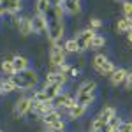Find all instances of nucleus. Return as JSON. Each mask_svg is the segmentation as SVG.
<instances>
[{
  "label": "nucleus",
  "instance_id": "f257e3e1",
  "mask_svg": "<svg viewBox=\"0 0 132 132\" xmlns=\"http://www.w3.org/2000/svg\"><path fill=\"white\" fill-rule=\"evenodd\" d=\"M11 79L16 83L18 90H30V88H34V86L39 83V76H37V72L34 71V69L28 67V69H25V71L11 76Z\"/></svg>",
  "mask_w": 132,
  "mask_h": 132
},
{
  "label": "nucleus",
  "instance_id": "f03ea898",
  "mask_svg": "<svg viewBox=\"0 0 132 132\" xmlns=\"http://www.w3.org/2000/svg\"><path fill=\"white\" fill-rule=\"evenodd\" d=\"M95 88H97V83L95 81L81 83L79 88H78V92H76V102L88 108L92 102L95 101Z\"/></svg>",
  "mask_w": 132,
  "mask_h": 132
},
{
  "label": "nucleus",
  "instance_id": "7ed1b4c3",
  "mask_svg": "<svg viewBox=\"0 0 132 132\" xmlns=\"http://www.w3.org/2000/svg\"><path fill=\"white\" fill-rule=\"evenodd\" d=\"M50 27H48V37L53 46H60L62 39H63V34H65V27H63V20L56 18V16H51L50 20ZM63 46V44H62Z\"/></svg>",
  "mask_w": 132,
  "mask_h": 132
},
{
  "label": "nucleus",
  "instance_id": "20e7f679",
  "mask_svg": "<svg viewBox=\"0 0 132 132\" xmlns=\"http://www.w3.org/2000/svg\"><path fill=\"white\" fill-rule=\"evenodd\" d=\"M92 65H93V69L99 72V74H102V76H111L113 71L116 69V67H114V63L109 62V58H108V56H104V55H101V53L93 56Z\"/></svg>",
  "mask_w": 132,
  "mask_h": 132
},
{
  "label": "nucleus",
  "instance_id": "39448f33",
  "mask_svg": "<svg viewBox=\"0 0 132 132\" xmlns=\"http://www.w3.org/2000/svg\"><path fill=\"white\" fill-rule=\"evenodd\" d=\"M97 35V32L93 30V28H85L83 32H79L78 34V37H76V41H78V46H79V51H86V50H90V42L92 39Z\"/></svg>",
  "mask_w": 132,
  "mask_h": 132
},
{
  "label": "nucleus",
  "instance_id": "423d86ee",
  "mask_svg": "<svg viewBox=\"0 0 132 132\" xmlns=\"http://www.w3.org/2000/svg\"><path fill=\"white\" fill-rule=\"evenodd\" d=\"M50 27L48 14H35L32 18V34H46Z\"/></svg>",
  "mask_w": 132,
  "mask_h": 132
},
{
  "label": "nucleus",
  "instance_id": "0eeeda50",
  "mask_svg": "<svg viewBox=\"0 0 132 132\" xmlns=\"http://www.w3.org/2000/svg\"><path fill=\"white\" fill-rule=\"evenodd\" d=\"M32 104H34V99L32 97H20L16 104H14V114L16 116H25L32 111Z\"/></svg>",
  "mask_w": 132,
  "mask_h": 132
},
{
  "label": "nucleus",
  "instance_id": "6e6552de",
  "mask_svg": "<svg viewBox=\"0 0 132 132\" xmlns=\"http://www.w3.org/2000/svg\"><path fill=\"white\" fill-rule=\"evenodd\" d=\"M78 102H76V99L74 97H71V95H67V93H60L55 101H53V106H55V109H72L74 106H76Z\"/></svg>",
  "mask_w": 132,
  "mask_h": 132
},
{
  "label": "nucleus",
  "instance_id": "1a4fd4ad",
  "mask_svg": "<svg viewBox=\"0 0 132 132\" xmlns=\"http://www.w3.org/2000/svg\"><path fill=\"white\" fill-rule=\"evenodd\" d=\"M65 53H67V51L63 50V48H60V46H53L51 51H50V63L55 65V67L65 63Z\"/></svg>",
  "mask_w": 132,
  "mask_h": 132
},
{
  "label": "nucleus",
  "instance_id": "9d476101",
  "mask_svg": "<svg viewBox=\"0 0 132 132\" xmlns=\"http://www.w3.org/2000/svg\"><path fill=\"white\" fill-rule=\"evenodd\" d=\"M55 109V106H53V102H34L32 104V113H35L37 116H44V114H48L50 111Z\"/></svg>",
  "mask_w": 132,
  "mask_h": 132
},
{
  "label": "nucleus",
  "instance_id": "9b49d317",
  "mask_svg": "<svg viewBox=\"0 0 132 132\" xmlns=\"http://www.w3.org/2000/svg\"><path fill=\"white\" fill-rule=\"evenodd\" d=\"M62 5H63L65 14L76 16V14H79V11H81V0H63Z\"/></svg>",
  "mask_w": 132,
  "mask_h": 132
},
{
  "label": "nucleus",
  "instance_id": "f8f14e48",
  "mask_svg": "<svg viewBox=\"0 0 132 132\" xmlns=\"http://www.w3.org/2000/svg\"><path fill=\"white\" fill-rule=\"evenodd\" d=\"M16 27H18V32H20L23 37L30 35L32 34V18L23 16V18H20V20H16Z\"/></svg>",
  "mask_w": 132,
  "mask_h": 132
},
{
  "label": "nucleus",
  "instance_id": "ddd939ff",
  "mask_svg": "<svg viewBox=\"0 0 132 132\" xmlns=\"http://www.w3.org/2000/svg\"><path fill=\"white\" fill-rule=\"evenodd\" d=\"M62 86H63L62 83H53V85H44V88H42V90L46 92L48 99L53 102V101H55V99H56V97L62 93Z\"/></svg>",
  "mask_w": 132,
  "mask_h": 132
},
{
  "label": "nucleus",
  "instance_id": "4468645a",
  "mask_svg": "<svg viewBox=\"0 0 132 132\" xmlns=\"http://www.w3.org/2000/svg\"><path fill=\"white\" fill-rule=\"evenodd\" d=\"M67 74H60L58 71H51V72H48L46 74V81H44V85H53V83H63L67 81Z\"/></svg>",
  "mask_w": 132,
  "mask_h": 132
},
{
  "label": "nucleus",
  "instance_id": "2eb2a0df",
  "mask_svg": "<svg viewBox=\"0 0 132 132\" xmlns=\"http://www.w3.org/2000/svg\"><path fill=\"white\" fill-rule=\"evenodd\" d=\"M23 4V0H2V7H4V11L5 12H9V14H14V12H18V11L23 7L21 5Z\"/></svg>",
  "mask_w": 132,
  "mask_h": 132
},
{
  "label": "nucleus",
  "instance_id": "dca6fc26",
  "mask_svg": "<svg viewBox=\"0 0 132 132\" xmlns=\"http://www.w3.org/2000/svg\"><path fill=\"white\" fill-rule=\"evenodd\" d=\"M127 72H129V71H125V69H114V71H113V74L109 76V81H111L113 86H118V85L125 83Z\"/></svg>",
  "mask_w": 132,
  "mask_h": 132
},
{
  "label": "nucleus",
  "instance_id": "f3484780",
  "mask_svg": "<svg viewBox=\"0 0 132 132\" xmlns=\"http://www.w3.org/2000/svg\"><path fill=\"white\" fill-rule=\"evenodd\" d=\"M12 65H14V72L18 74V72L28 69V60H27V56L16 55V56H12Z\"/></svg>",
  "mask_w": 132,
  "mask_h": 132
},
{
  "label": "nucleus",
  "instance_id": "a211bd4d",
  "mask_svg": "<svg viewBox=\"0 0 132 132\" xmlns=\"http://www.w3.org/2000/svg\"><path fill=\"white\" fill-rule=\"evenodd\" d=\"M41 120H42V123L48 127V125H51V123H55V122H58V120H62V114H60V111H58V109H53V111H50L48 114H44Z\"/></svg>",
  "mask_w": 132,
  "mask_h": 132
},
{
  "label": "nucleus",
  "instance_id": "6ab92c4d",
  "mask_svg": "<svg viewBox=\"0 0 132 132\" xmlns=\"http://www.w3.org/2000/svg\"><path fill=\"white\" fill-rule=\"evenodd\" d=\"M51 7H53L51 0H37V2H35V11H37V14H50Z\"/></svg>",
  "mask_w": 132,
  "mask_h": 132
},
{
  "label": "nucleus",
  "instance_id": "aec40b11",
  "mask_svg": "<svg viewBox=\"0 0 132 132\" xmlns=\"http://www.w3.org/2000/svg\"><path fill=\"white\" fill-rule=\"evenodd\" d=\"M116 30L122 32V34H127V32L132 30V18H120L118 23H116Z\"/></svg>",
  "mask_w": 132,
  "mask_h": 132
},
{
  "label": "nucleus",
  "instance_id": "412c9836",
  "mask_svg": "<svg viewBox=\"0 0 132 132\" xmlns=\"http://www.w3.org/2000/svg\"><path fill=\"white\" fill-rule=\"evenodd\" d=\"M85 113H86V106L76 104L72 109H69V118H71V120H78V118H81Z\"/></svg>",
  "mask_w": 132,
  "mask_h": 132
},
{
  "label": "nucleus",
  "instance_id": "4be33fe9",
  "mask_svg": "<svg viewBox=\"0 0 132 132\" xmlns=\"http://www.w3.org/2000/svg\"><path fill=\"white\" fill-rule=\"evenodd\" d=\"M0 71L4 72L5 76H14L16 72H14V65H12V58H5V60H2L0 63Z\"/></svg>",
  "mask_w": 132,
  "mask_h": 132
},
{
  "label": "nucleus",
  "instance_id": "5701e85b",
  "mask_svg": "<svg viewBox=\"0 0 132 132\" xmlns=\"http://www.w3.org/2000/svg\"><path fill=\"white\" fill-rule=\"evenodd\" d=\"M114 114H116V109H114V108H111V106L104 108V109L99 113V116H101V118H102V120H104L106 123H109V120H111Z\"/></svg>",
  "mask_w": 132,
  "mask_h": 132
},
{
  "label": "nucleus",
  "instance_id": "b1692460",
  "mask_svg": "<svg viewBox=\"0 0 132 132\" xmlns=\"http://www.w3.org/2000/svg\"><path fill=\"white\" fill-rule=\"evenodd\" d=\"M2 88H4V93H11V92H18V86H16V83L12 81L11 78L7 79H2Z\"/></svg>",
  "mask_w": 132,
  "mask_h": 132
},
{
  "label": "nucleus",
  "instance_id": "393cba45",
  "mask_svg": "<svg viewBox=\"0 0 132 132\" xmlns=\"http://www.w3.org/2000/svg\"><path fill=\"white\" fill-rule=\"evenodd\" d=\"M63 50L67 51V53H76V51H79V46H78L76 37H74V39H67V41L63 42Z\"/></svg>",
  "mask_w": 132,
  "mask_h": 132
},
{
  "label": "nucleus",
  "instance_id": "a878e982",
  "mask_svg": "<svg viewBox=\"0 0 132 132\" xmlns=\"http://www.w3.org/2000/svg\"><path fill=\"white\" fill-rule=\"evenodd\" d=\"M104 44H106L104 35H99V34H97L90 42V50H101V48H104Z\"/></svg>",
  "mask_w": 132,
  "mask_h": 132
},
{
  "label": "nucleus",
  "instance_id": "bb28decb",
  "mask_svg": "<svg viewBox=\"0 0 132 132\" xmlns=\"http://www.w3.org/2000/svg\"><path fill=\"white\" fill-rule=\"evenodd\" d=\"M46 129H48V130H51V132H63V130H65V122H63V120H58V122L48 125Z\"/></svg>",
  "mask_w": 132,
  "mask_h": 132
},
{
  "label": "nucleus",
  "instance_id": "cd10ccee",
  "mask_svg": "<svg viewBox=\"0 0 132 132\" xmlns=\"http://www.w3.org/2000/svg\"><path fill=\"white\" fill-rule=\"evenodd\" d=\"M34 102H51L50 99H48V95H46V92L44 90H37L35 93H34Z\"/></svg>",
  "mask_w": 132,
  "mask_h": 132
},
{
  "label": "nucleus",
  "instance_id": "c85d7f7f",
  "mask_svg": "<svg viewBox=\"0 0 132 132\" xmlns=\"http://www.w3.org/2000/svg\"><path fill=\"white\" fill-rule=\"evenodd\" d=\"M122 9H123V16H125V18H132V2L130 0L123 2Z\"/></svg>",
  "mask_w": 132,
  "mask_h": 132
},
{
  "label": "nucleus",
  "instance_id": "c756f323",
  "mask_svg": "<svg viewBox=\"0 0 132 132\" xmlns=\"http://www.w3.org/2000/svg\"><path fill=\"white\" fill-rule=\"evenodd\" d=\"M118 132H132V122H122L118 127Z\"/></svg>",
  "mask_w": 132,
  "mask_h": 132
},
{
  "label": "nucleus",
  "instance_id": "7c9ffc66",
  "mask_svg": "<svg viewBox=\"0 0 132 132\" xmlns=\"http://www.w3.org/2000/svg\"><path fill=\"white\" fill-rule=\"evenodd\" d=\"M56 71L60 72V74H67V76H69L71 65H69V63H62V65H58V67H56Z\"/></svg>",
  "mask_w": 132,
  "mask_h": 132
},
{
  "label": "nucleus",
  "instance_id": "2f4dec72",
  "mask_svg": "<svg viewBox=\"0 0 132 132\" xmlns=\"http://www.w3.org/2000/svg\"><path fill=\"white\" fill-rule=\"evenodd\" d=\"M101 27H102V21L99 20V18H92L90 20V28L97 30V28H101Z\"/></svg>",
  "mask_w": 132,
  "mask_h": 132
},
{
  "label": "nucleus",
  "instance_id": "473e14b6",
  "mask_svg": "<svg viewBox=\"0 0 132 132\" xmlns=\"http://www.w3.org/2000/svg\"><path fill=\"white\" fill-rule=\"evenodd\" d=\"M125 86H127V90H132V71L127 72V78H125Z\"/></svg>",
  "mask_w": 132,
  "mask_h": 132
},
{
  "label": "nucleus",
  "instance_id": "72a5a7b5",
  "mask_svg": "<svg viewBox=\"0 0 132 132\" xmlns=\"http://www.w3.org/2000/svg\"><path fill=\"white\" fill-rule=\"evenodd\" d=\"M69 74H71V76H78V74H79V71H78V69H72V67H71Z\"/></svg>",
  "mask_w": 132,
  "mask_h": 132
},
{
  "label": "nucleus",
  "instance_id": "f704fd0d",
  "mask_svg": "<svg viewBox=\"0 0 132 132\" xmlns=\"http://www.w3.org/2000/svg\"><path fill=\"white\" fill-rule=\"evenodd\" d=\"M127 39H129V42H132V30L127 32Z\"/></svg>",
  "mask_w": 132,
  "mask_h": 132
},
{
  "label": "nucleus",
  "instance_id": "c9c22d12",
  "mask_svg": "<svg viewBox=\"0 0 132 132\" xmlns=\"http://www.w3.org/2000/svg\"><path fill=\"white\" fill-rule=\"evenodd\" d=\"M62 2H63V0H51V4H53V5H55V4H62Z\"/></svg>",
  "mask_w": 132,
  "mask_h": 132
},
{
  "label": "nucleus",
  "instance_id": "e433bc0d",
  "mask_svg": "<svg viewBox=\"0 0 132 132\" xmlns=\"http://www.w3.org/2000/svg\"><path fill=\"white\" fill-rule=\"evenodd\" d=\"M2 14H5V11H4V7L0 5V16H2Z\"/></svg>",
  "mask_w": 132,
  "mask_h": 132
},
{
  "label": "nucleus",
  "instance_id": "4c0bfd02",
  "mask_svg": "<svg viewBox=\"0 0 132 132\" xmlns=\"http://www.w3.org/2000/svg\"><path fill=\"white\" fill-rule=\"evenodd\" d=\"M4 93V88H2V83H0V95Z\"/></svg>",
  "mask_w": 132,
  "mask_h": 132
},
{
  "label": "nucleus",
  "instance_id": "58836bf2",
  "mask_svg": "<svg viewBox=\"0 0 132 132\" xmlns=\"http://www.w3.org/2000/svg\"><path fill=\"white\" fill-rule=\"evenodd\" d=\"M42 132H51V130H48V129H46V130H42Z\"/></svg>",
  "mask_w": 132,
  "mask_h": 132
},
{
  "label": "nucleus",
  "instance_id": "ea45409f",
  "mask_svg": "<svg viewBox=\"0 0 132 132\" xmlns=\"http://www.w3.org/2000/svg\"><path fill=\"white\" fill-rule=\"evenodd\" d=\"M90 132H92V130H90ZM95 132H104V130H95Z\"/></svg>",
  "mask_w": 132,
  "mask_h": 132
},
{
  "label": "nucleus",
  "instance_id": "a19ab883",
  "mask_svg": "<svg viewBox=\"0 0 132 132\" xmlns=\"http://www.w3.org/2000/svg\"><path fill=\"white\" fill-rule=\"evenodd\" d=\"M118 2H127V0H118Z\"/></svg>",
  "mask_w": 132,
  "mask_h": 132
},
{
  "label": "nucleus",
  "instance_id": "79ce46f5",
  "mask_svg": "<svg viewBox=\"0 0 132 132\" xmlns=\"http://www.w3.org/2000/svg\"><path fill=\"white\" fill-rule=\"evenodd\" d=\"M0 4H2V0H0Z\"/></svg>",
  "mask_w": 132,
  "mask_h": 132
},
{
  "label": "nucleus",
  "instance_id": "37998d69",
  "mask_svg": "<svg viewBox=\"0 0 132 132\" xmlns=\"http://www.w3.org/2000/svg\"><path fill=\"white\" fill-rule=\"evenodd\" d=\"M0 81H2V79H0Z\"/></svg>",
  "mask_w": 132,
  "mask_h": 132
},
{
  "label": "nucleus",
  "instance_id": "c03bdc74",
  "mask_svg": "<svg viewBox=\"0 0 132 132\" xmlns=\"http://www.w3.org/2000/svg\"><path fill=\"white\" fill-rule=\"evenodd\" d=\"M0 132H2V130H0Z\"/></svg>",
  "mask_w": 132,
  "mask_h": 132
}]
</instances>
